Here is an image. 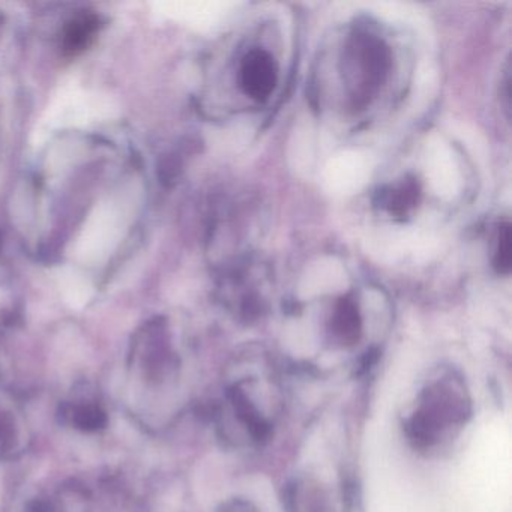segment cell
Returning a JSON list of instances; mask_svg holds the SVG:
<instances>
[{
	"label": "cell",
	"instance_id": "6",
	"mask_svg": "<svg viewBox=\"0 0 512 512\" xmlns=\"http://www.w3.org/2000/svg\"><path fill=\"white\" fill-rule=\"evenodd\" d=\"M328 491L314 481H299L290 487L289 512H337Z\"/></svg>",
	"mask_w": 512,
	"mask_h": 512
},
{
	"label": "cell",
	"instance_id": "12",
	"mask_svg": "<svg viewBox=\"0 0 512 512\" xmlns=\"http://www.w3.org/2000/svg\"><path fill=\"white\" fill-rule=\"evenodd\" d=\"M235 512V511H233ZM236 512H248V511H239V509H236Z\"/></svg>",
	"mask_w": 512,
	"mask_h": 512
},
{
	"label": "cell",
	"instance_id": "4",
	"mask_svg": "<svg viewBox=\"0 0 512 512\" xmlns=\"http://www.w3.org/2000/svg\"><path fill=\"white\" fill-rule=\"evenodd\" d=\"M278 67L275 59L262 49L251 50L241 65V86L253 100L266 101L275 91Z\"/></svg>",
	"mask_w": 512,
	"mask_h": 512
},
{
	"label": "cell",
	"instance_id": "11",
	"mask_svg": "<svg viewBox=\"0 0 512 512\" xmlns=\"http://www.w3.org/2000/svg\"><path fill=\"white\" fill-rule=\"evenodd\" d=\"M16 434V422L10 413L0 412V446H13Z\"/></svg>",
	"mask_w": 512,
	"mask_h": 512
},
{
	"label": "cell",
	"instance_id": "10",
	"mask_svg": "<svg viewBox=\"0 0 512 512\" xmlns=\"http://www.w3.org/2000/svg\"><path fill=\"white\" fill-rule=\"evenodd\" d=\"M74 421L79 427L86 428V430H97L104 424V413L94 406L79 407L74 413Z\"/></svg>",
	"mask_w": 512,
	"mask_h": 512
},
{
	"label": "cell",
	"instance_id": "3",
	"mask_svg": "<svg viewBox=\"0 0 512 512\" xmlns=\"http://www.w3.org/2000/svg\"><path fill=\"white\" fill-rule=\"evenodd\" d=\"M349 58L358 71V89L355 97L367 100L379 86L383 85L391 68V53L388 46L370 34L356 35L349 47Z\"/></svg>",
	"mask_w": 512,
	"mask_h": 512
},
{
	"label": "cell",
	"instance_id": "9",
	"mask_svg": "<svg viewBox=\"0 0 512 512\" xmlns=\"http://www.w3.org/2000/svg\"><path fill=\"white\" fill-rule=\"evenodd\" d=\"M494 268L499 274L508 275L512 268L511 226L502 224L497 232L496 251H494Z\"/></svg>",
	"mask_w": 512,
	"mask_h": 512
},
{
	"label": "cell",
	"instance_id": "7",
	"mask_svg": "<svg viewBox=\"0 0 512 512\" xmlns=\"http://www.w3.org/2000/svg\"><path fill=\"white\" fill-rule=\"evenodd\" d=\"M419 187L418 182L415 179L407 178L406 181L401 182L398 187L392 188L389 193L383 197V203L385 208L388 209L391 214L406 215L413 206L418 202Z\"/></svg>",
	"mask_w": 512,
	"mask_h": 512
},
{
	"label": "cell",
	"instance_id": "1",
	"mask_svg": "<svg viewBox=\"0 0 512 512\" xmlns=\"http://www.w3.org/2000/svg\"><path fill=\"white\" fill-rule=\"evenodd\" d=\"M280 377L265 359H242L230 368L218 404V427L235 446H262L283 409Z\"/></svg>",
	"mask_w": 512,
	"mask_h": 512
},
{
	"label": "cell",
	"instance_id": "8",
	"mask_svg": "<svg viewBox=\"0 0 512 512\" xmlns=\"http://www.w3.org/2000/svg\"><path fill=\"white\" fill-rule=\"evenodd\" d=\"M97 25V19L92 16H82L74 20L65 32V49L73 53L82 50L97 31Z\"/></svg>",
	"mask_w": 512,
	"mask_h": 512
},
{
	"label": "cell",
	"instance_id": "5",
	"mask_svg": "<svg viewBox=\"0 0 512 512\" xmlns=\"http://www.w3.org/2000/svg\"><path fill=\"white\" fill-rule=\"evenodd\" d=\"M331 332L340 346L352 347L362 334V317L358 305L349 298L340 299L331 317Z\"/></svg>",
	"mask_w": 512,
	"mask_h": 512
},
{
	"label": "cell",
	"instance_id": "2",
	"mask_svg": "<svg viewBox=\"0 0 512 512\" xmlns=\"http://www.w3.org/2000/svg\"><path fill=\"white\" fill-rule=\"evenodd\" d=\"M472 412L466 380L452 368H440L425 380L404 416L407 442L422 454H437L460 436Z\"/></svg>",
	"mask_w": 512,
	"mask_h": 512
}]
</instances>
